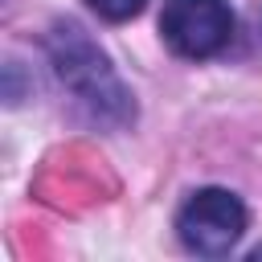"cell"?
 <instances>
[{
	"mask_svg": "<svg viewBox=\"0 0 262 262\" xmlns=\"http://www.w3.org/2000/svg\"><path fill=\"white\" fill-rule=\"evenodd\" d=\"M49 61L61 78V86L74 90V98L106 127H123L135 119V102L127 94V86L119 82V74L111 70L106 53L82 33V25L74 20H57L45 37Z\"/></svg>",
	"mask_w": 262,
	"mask_h": 262,
	"instance_id": "6da1fadb",
	"label": "cell"
},
{
	"mask_svg": "<svg viewBox=\"0 0 262 262\" xmlns=\"http://www.w3.org/2000/svg\"><path fill=\"white\" fill-rule=\"evenodd\" d=\"M176 233L184 250L201 258H225L246 233V205L229 188H201L176 213Z\"/></svg>",
	"mask_w": 262,
	"mask_h": 262,
	"instance_id": "7a4b0ae2",
	"label": "cell"
},
{
	"mask_svg": "<svg viewBox=\"0 0 262 262\" xmlns=\"http://www.w3.org/2000/svg\"><path fill=\"white\" fill-rule=\"evenodd\" d=\"M102 20H131V16H139L143 12V4L147 0H86Z\"/></svg>",
	"mask_w": 262,
	"mask_h": 262,
	"instance_id": "277c9868",
	"label": "cell"
},
{
	"mask_svg": "<svg viewBox=\"0 0 262 262\" xmlns=\"http://www.w3.org/2000/svg\"><path fill=\"white\" fill-rule=\"evenodd\" d=\"M160 33L180 57H217L233 41V8L225 0H164Z\"/></svg>",
	"mask_w": 262,
	"mask_h": 262,
	"instance_id": "3957f363",
	"label": "cell"
}]
</instances>
